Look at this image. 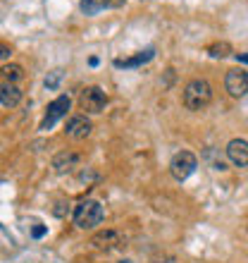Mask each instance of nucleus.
<instances>
[{"instance_id":"obj_5","label":"nucleus","mask_w":248,"mask_h":263,"mask_svg":"<svg viewBox=\"0 0 248 263\" xmlns=\"http://www.w3.org/2000/svg\"><path fill=\"white\" fill-rule=\"evenodd\" d=\"M67 110H69V98H67V96H57L55 101L48 105V110H46V118L41 120V129H43V132L53 129L57 120L67 115Z\"/></svg>"},{"instance_id":"obj_1","label":"nucleus","mask_w":248,"mask_h":263,"mask_svg":"<svg viewBox=\"0 0 248 263\" xmlns=\"http://www.w3.org/2000/svg\"><path fill=\"white\" fill-rule=\"evenodd\" d=\"M210 101H213V86H210L205 79H193V82L186 84L184 105L189 108V110H193V112L203 110Z\"/></svg>"},{"instance_id":"obj_16","label":"nucleus","mask_w":248,"mask_h":263,"mask_svg":"<svg viewBox=\"0 0 248 263\" xmlns=\"http://www.w3.org/2000/svg\"><path fill=\"white\" fill-rule=\"evenodd\" d=\"M60 82H62V69H53V72L46 77V82H43V84H46V89L53 91V89H57V84H60Z\"/></svg>"},{"instance_id":"obj_9","label":"nucleus","mask_w":248,"mask_h":263,"mask_svg":"<svg viewBox=\"0 0 248 263\" xmlns=\"http://www.w3.org/2000/svg\"><path fill=\"white\" fill-rule=\"evenodd\" d=\"M79 165V153H72V151H62L57 153L55 158H53V170L57 175H65L69 170H74Z\"/></svg>"},{"instance_id":"obj_3","label":"nucleus","mask_w":248,"mask_h":263,"mask_svg":"<svg viewBox=\"0 0 248 263\" xmlns=\"http://www.w3.org/2000/svg\"><path fill=\"white\" fill-rule=\"evenodd\" d=\"M196 167H198V158L191 151H179L170 163V173H172L174 180L184 182L186 177H191L196 173Z\"/></svg>"},{"instance_id":"obj_2","label":"nucleus","mask_w":248,"mask_h":263,"mask_svg":"<svg viewBox=\"0 0 248 263\" xmlns=\"http://www.w3.org/2000/svg\"><path fill=\"white\" fill-rule=\"evenodd\" d=\"M103 218H105L103 206L93 199H84L74 208V222H76V228H81V230H93L96 225L103 222Z\"/></svg>"},{"instance_id":"obj_15","label":"nucleus","mask_w":248,"mask_h":263,"mask_svg":"<svg viewBox=\"0 0 248 263\" xmlns=\"http://www.w3.org/2000/svg\"><path fill=\"white\" fill-rule=\"evenodd\" d=\"M208 53H210V58H227L229 53H232V46L229 43H213L210 48H208Z\"/></svg>"},{"instance_id":"obj_14","label":"nucleus","mask_w":248,"mask_h":263,"mask_svg":"<svg viewBox=\"0 0 248 263\" xmlns=\"http://www.w3.org/2000/svg\"><path fill=\"white\" fill-rule=\"evenodd\" d=\"M3 77H5V82H17V79L24 77V69L19 65H5L3 67Z\"/></svg>"},{"instance_id":"obj_11","label":"nucleus","mask_w":248,"mask_h":263,"mask_svg":"<svg viewBox=\"0 0 248 263\" xmlns=\"http://www.w3.org/2000/svg\"><path fill=\"white\" fill-rule=\"evenodd\" d=\"M19 101H22V91L12 82H3V86H0V103H3V108H14Z\"/></svg>"},{"instance_id":"obj_18","label":"nucleus","mask_w":248,"mask_h":263,"mask_svg":"<svg viewBox=\"0 0 248 263\" xmlns=\"http://www.w3.org/2000/svg\"><path fill=\"white\" fill-rule=\"evenodd\" d=\"M236 60L243 65H248V53H236Z\"/></svg>"},{"instance_id":"obj_7","label":"nucleus","mask_w":248,"mask_h":263,"mask_svg":"<svg viewBox=\"0 0 248 263\" xmlns=\"http://www.w3.org/2000/svg\"><path fill=\"white\" fill-rule=\"evenodd\" d=\"M227 158L239 167L248 165V141L246 139H232L227 144Z\"/></svg>"},{"instance_id":"obj_6","label":"nucleus","mask_w":248,"mask_h":263,"mask_svg":"<svg viewBox=\"0 0 248 263\" xmlns=\"http://www.w3.org/2000/svg\"><path fill=\"white\" fill-rule=\"evenodd\" d=\"M224 89L229 91V96L241 98L248 93V72L243 69H229L224 77Z\"/></svg>"},{"instance_id":"obj_10","label":"nucleus","mask_w":248,"mask_h":263,"mask_svg":"<svg viewBox=\"0 0 248 263\" xmlns=\"http://www.w3.org/2000/svg\"><path fill=\"white\" fill-rule=\"evenodd\" d=\"M153 58H155V48H146V50H138L134 58H127V60H115V67H124V69L141 67V65L151 63Z\"/></svg>"},{"instance_id":"obj_12","label":"nucleus","mask_w":248,"mask_h":263,"mask_svg":"<svg viewBox=\"0 0 248 263\" xmlns=\"http://www.w3.org/2000/svg\"><path fill=\"white\" fill-rule=\"evenodd\" d=\"M98 249H115V247H119L122 244V237L117 235V232H112V230H108V232H100V235L93 237V242Z\"/></svg>"},{"instance_id":"obj_13","label":"nucleus","mask_w":248,"mask_h":263,"mask_svg":"<svg viewBox=\"0 0 248 263\" xmlns=\"http://www.w3.org/2000/svg\"><path fill=\"white\" fill-rule=\"evenodd\" d=\"M110 5H115V0H81L79 3V7H81V12L86 17H93V14H98L100 10H105Z\"/></svg>"},{"instance_id":"obj_17","label":"nucleus","mask_w":248,"mask_h":263,"mask_svg":"<svg viewBox=\"0 0 248 263\" xmlns=\"http://www.w3.org/2000/svg\"><path fill=\"white\" fill-rule=\"evenodd\" d=\"M46 225H34V228H31V237H34V239H41L43 235H46Z\"/></svg>"},{"instance_id":"obj_8","label":"nucleus","mask_w":248,"mask_h":263,"mask_svg":"<svg viewBox=\"0 0 248 263\" xmlns=\"http://www.w3.org/2000/svg\"><path fill=\"white\" fill-rule=\"evenodd\" d=\"M91 129H93V125H91V120L86 115H74L65 127V134L72 139H86L91 134Z\"/></svg>"},{"instance_id":"obj_4","label":"nucleus","mask_w":248,"mask_h":263,"mask_svg":"<svg viewBox=\"0 0 248 263\" xmlns=\"http://www.w3.org/2000/svg\"><path fill=\"white\" fill-rule=\"evenodd\" d=\"M79 105H81V110L91 112V115H98V112L105 110L108 96H105V91L100 86H86L81 91V96H79Z\"/></svg>"}]
</instances>
